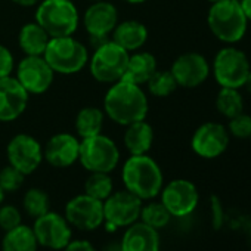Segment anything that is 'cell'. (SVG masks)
<instances>
[{
	"label": "cell",
	"mask_w": 251,
	"mask_h": 251,
	"mask_svg": "<svg viewBox=\"0 0 251 251\" xmlns=\"http://www.w3.org/2000/svg\"><path fill=\"white\" fill-rule=\"evenodd\" d=\"M55 71L43 56H25L17 67V80L30 93H45L53 81Z\"/></svg>",
	"instance_id": "obj_13"
},
{
	"label": "cell",
	"mask_w": 251,
	"mask_h": 251,
	"mask_svg": "<svg viewBox=\"0 0 251 251\" xmlns=\"http://www.w3.org/2000/svg\"><path fill=\"white\" fill-rule=\"evenodd\" d=\"M21 213L14 205H0V229L5 232L21 225Z\"/></svg>",
	"instance_id": "obj_34"
},
{
	"label": "cell",
	"mask_w": 251,
	"mask_h": 251,
	"mask_svg": "<svg viewBox=\"0 0 251 251\" xmlns=\"http://www.w3.org/2000/svg\"><path fill=\"white\" fill-rule=\"evenodd\" d=\"M103 112L99 108L87 106L78 111L75 117V130L81 139L96 136L102 132Z\"/></svg>",
	"instance_id": "obj_26"
},
{
	"label": "cell",
	"mask_w": 251,
	"mask_h": 251,
	"mask_svg": "<svg viewBox=\"0 0 251 251\" xmlns=\"http://www.w3.org/2000/svg\"><path fill=\"white\" fill-rule=\"evenodd\" d=\"M5 191L2 189V186H0V205H2V202H3V200H5Z\"/></svg>",
	"instance_id": "obj_43"
},
{
	"label": "cell",
	"mask_w": 251,
	"mask_h": 251,
	"mask_svg": "<svg viewBox=\"0 0 251 251\" xmlns=\"http://www.w3.org/2000/svg\"><path fill=\"white\" fill-rule=\"evenodd\" d=\"M141 222H144L145 225L154 227V229H161L164 226L169 225L170 219H172V214L169 213V210L164 207V204L160 201V202H150L147 205H142V210H141Z\"/></svg>",
	"instance_id": "obj_29"
},
{
	"label": "cell",
	"mask_w": 251,
	"mask_h": 251,
	"mask_svg": "<svg viewBox=\"0 0 251 251\" xmlns=\"http://www.w3.org/2000/svg\"><path fill=\"white\" fill-rule=\"evenodd\" d=\"M220 202L217 201V198H213V222L214 226L219 227L222 225V210H220Z\"/></svg>",
	"instance_id": "obj_37"
},
{
	"label": "cell",
	"mask_w": 251,
	"mask_h": 251,
	"mask_svg": "<svg viewBox=\"0 0 251 251\" xmlns=\"http://www.w3.org/2000/svg\"><path fill=\"white\" fill-rule=\"evenodd\" d=\"M142 200L127 189L111 194L103 201V222L108 230L127 227L139 220Z\"/></svg>",
	"instance_id": "obj_9"
},
{
	"label": "cell",
	"mask_w": 251,
	"mask_h": 251,
	"mask_svg": "<svg viewBox=\"0 0 251 251\" xmlns=\"http://www.w3.org/2000/svg\"><path fill=\"white\" fill-rule=\"evenodd\" d=\"M78 161L90 173H109L120 161V151L112 139L99 133L80 142Z\"/></svg>",
	"instance_id": "obj_7"
},
{
	"label": "cell",
	"mask_w": 251,
	"mask_h": 251,
	"mask_svg": "<svg viewBox=\"0 0 251 251\" xmlns=\"http://www.w3.org/2000/svg\"><path fill=\"white\" fill-rule=\"evenodd\" d=\"M33 232L39 245L49 250H64L73 238L71 225L65 216L53 211L37 217L33 225Z\"/></svg>",
	"instance_id": "obj_10"
},
{
	"label": "cell",
	"mask_w": 251,
	"mask_h": 251,
	"mask_svg": "<svg viewBox=\"0 0 251 251\" xmlns=\"http://www.w3.org/2000/svg\"><path fill=\"white\" fill-rule=\"evenodd\" d=\"M92 2H98V0H92Z\"/></svg>",
	"instance_id": "obj_45"
},
{
	"label": "cell",
	"mask_w": 251,
	"mask_h": 251,
	"mask_svg": "<svg viewBox=\"0 0 251 251\" xmlns=\"http://www.w3.org/2000/svg\"><path fill=\"white\" fill-rule=\"evenodd\" d=\"M50 36L37 23L25 24L18 36V45L27 56H43Z\"/></svg>",
	"instance_id": "obj_24"
},
{
	"label": "cell",
	"mask_w": 251,
	"mask_h": 251,
	"mask_svg": "<svg viewBox=\"0 0 251 251\" xmlns=\"http://www.w3.org/2000/svg\"><path fill=\"white\" fill-rule=\"evenodd\" d=\"M239 5H241V9L245 15L247 21H251V0H241Z\"/></svg>",
	"instance_id": "obj_38"
},
{
	"label": "cell",
	"mask_w": 251,
	"mask_h": 251,
	"mask_svg": "<svg viewBox=\"0 0 251 251\" xmlns=\"http://www.w3.org/2000/svg\"><path fill=\"white\" fill-rule=\"evenodd\" d=\"M43 58L55 73L65 75L81 71L89 62L87 49L81 42L71 36L50 37Z\"/></svg>",
	"instance_id": "obj_4"
},
{
	"label": "cell",
	"mask_w": 251,
	"mask_h": 251,
	"mask_svg": "<svg viewBox=\"0 0 251 251\" xmlns=\"http://www.w3.org/2000/svg\"><path fill=\"white\" fill-rule=\"evenodd\" d=\"M155 71H157L155 56L151 55L150 52H136L129 56V62L121 80L142 86L151 78V75Z\"/></svg>",
	"instance_id": "obj_22"
},
{
	"label": "cell",
	"mask_w": 251,
	"mask_h": 251,
	"mask_svg": "<svg viewBox=\"0 0 251 251\" xmlns=\"http://www.w3.org/2000/svg\"><path fill=\"white\" fill-rule=\"evenodd\" d=\"M28 103V92L15 77L0 78V121L9 123L23 115Z\"/></svg>",
	"instance_id": "obj_18"
},
{
	"label": "cell",
	"mask_w": 251,
	"mask_h": 251,
	"mask_svg": "<svg viewBox=\"0 0 251 251\" xmlns=\"http://www.w3.org/2000/svg\"><path fill=\"white\" fill-rule=\"evenodd\" d=\"M207 21L211 33L225 43L239 42L245 36L248 24L238 0H220L211 3Z\"/></svg>",
	"instance_id": "obj_3"
},
{
	"label": "cell",
	"mask_w": 251,
	"mask_h": 251,
	"mask_svg": "<svg viewBox=\"0 0 251 251\" xmlns=\"http://www.w3.org/2000/svg\"><path fill=\"white\" fill-rule=\"evenodd\" d=\"M24 210L28 213V216L37 219L43 214H46L50 207V200L49 195L39 188H31L25 192L24 195V201H23Z\"/></svg>",
	"instance_id": "obj_28"
},
{
	"label": "cell",
	"mask_w": 251,
	"mask_h": 251,
	"mask_svg": "<svg viewBox=\"0 0 251 251\" xmlns=\"http://www.w3.org/2000/svg\"><path fill=\"white\" fill-rule=\"evenodd\" d=\"M24 179H25V175L11 164L0 170V186H2L5 192L18 191L23 186Z\"/></svg>",
	"instance_id": "obj_32"
},
{
	"label": "cell",
	"mask_w": 251,
	"mask_h": 251,
	"mask_svg": "<svg viewBox=\"0 0 251 251\" xmlns=\"http://www.w3.org/2000/svg\"><path fill=\"white\" fill-rule=\"evenodd\" d=\"M12 70H14V55L6 46L0 45V78L9 77Z\"/></svg>",
	"instance_id": "obj_35"
},
{
	"label": "cell",
	"mask_w": 251,
	"mask_h": 251,
	"mask_svg": "<svg viewBox=\"0 0 251 251\" xmlns=\"http://www.w3.org/2000/svg\"><path fill=\"white\" fill-rule=\"evenodd\" d=\"M65 219L80 230H95L103 223V201L87 194L77 195L67 202Z\"/></svg>",
	"instance_id": "obj_11"
},
{
	"label": "cell",
	"mask_w": 251,
	"mask_h": 251,
	"mask_svg": "<svg viewBox=\"0 0 251 251\" xmlns=\"http://www.w3.org/2000/svg\"><path fill=\"white\" fill-rule=\"evenodd\" d=\"M208 2H211V3H214V2H220V0H208Z\"/></svg>",
	"instance_id": "obj_44"
},
{
	"label": "cell",
	"mask_w": 251,
	"mask_h": 251,
	"mask_svg": "<svg viewBox=\"0 0 251 251\" xmlns=\"http://www.w3.org/2000/svg\"><path fill=\"white\" fill-rule=\"evenodd\" d=\"M148 39V30L147 27L135 20L123 21L115 25L112 30V42L120 45L123 49H126L129 53L141 49Z\"/></svg>",
	"instance_id": "obj_21"
},
{
	"label": "cell",
	"mask_w": 251,
	"mask_h": 251,
	"mask_svg": "<svg viewBox=\"0 0 251 251\" xmlns=\"http://www.w3.org/2000/svg\"><path fill=\"white\" fill-rule=\"evenodd\" d=\"M250 235H251V230H250Z\"/></svg>",
	"instance_id": "obj_46"
},
{
	"label": "cell",
	"mask_w": 251,
	"mask_h": 251,
	"mask_svg": "<svg viewBox=\"0 0 251 251\" xmlns=\"http://www.w3.org/2000/svg\"><path fill=\"white\" fill-rule=\"evenodd\" d=\"M154 142V130L145 121H136L127 126L124 133V145L132 155L147 154Z\"/></svg>",
	"instance_id": "obj_23"
},
{
	"label": "cell",
	"mask_w": 251,
	"mask_h": 251,
	"mask_svg": "<svg viewBox=\"0 0 251 251\" xmlns=\"http://www.w3.org/2000/svg\"><path fill=\"white\" fill-rule=\"evenodd\" d=\"M245 87H247V90L251 93V71H250V74H248V77H247V80H245V84H244Z\"/></svg>",
	"instance_id": "obj_41"
},
{
	"label": "cell",
	"mask_w": 251,
	"mask_h": 251,
	"mask_svg": "<svg viewBox=\"0 0 251 251\" xmlns=\"http://www.w3.org/2000/svg\"><path fill=\"white\" fill-rule=\"evenodd\" d=\"M64 251H98L93 244H90L86 239H75L70 241V244L64 248Z\"/></svg>",
	"instance_id": "obj_36"
},
{
	"label": "cell",
	"mask_w": 251,
	"mask_h": 251,
	"mask_svg": "<svg viewBox=\"0 0 251 251\" xmlns=\"http://www.w3.org/2000/svg\"><path fill=\"white\" fill-rule=\"evenodd\" d=\"M84 194L105 201L112 194V179L108 173H92L84 183Z\"/></svg>",
	"instance_id": "obj_30"
},
{
	"label": "cell",
	"mask_w": 251,
	"mask_h": 251,
	"mask_svg": "<svg viewBox=\"0 0 251 251\" xmlns=\"http://www.w3.org/2000/svg\"><path fill=\"white\" fill-rule=\"evenodd\" d=\"M78 12L71 0H42L37 6L36 23L50 37L73 36L78 27Z\"/></svg>",
	"instance_id": "obj_5"
},
{
	"label": "cell",
	"mask_w": 251,
	"mask_h": 251,
	"mask_svg": "<svg viewBox=\"0 0 251 251\" xmlns=\"http://www.w3.org/2000/svg\"><path fill=\"white\" fill-rule=\"evenodd\" d=\"M229 132L225 126L219 123H204L195 130L191 147L201 158H217L229 145Z\"/></svg>",
	"instance_id": "obj_16"
},
{
	"label": "cell",
	"mask_w": 251,
	"mask_h": 251,
	"mask_svg": "<svg viewBox=\"0 0 251 251\" xmlns=\"http://www.w3.org/2000/svg\"><path fill=\"white\" fill-rule=\"evenodd\" d=\"M12 2L20 6H34V5H39L42 0H12Z\"/></svg>",
	"instance_id": "obj_39"
},
{
	"label": "cell",
	"mask_w": 251,
	"mask_h": 251,
	"mask_svg": "<svg viewBox=\"0 0 251 251\" xmlns=\"http://www.w3.org/2000/svg\"><path fill=\"white\" fill-rule=\"evenodd\" d=\"M124 2L132 3V5H139V3H144V2H147V0H124Z\"/></svg>",
	"instance_id": "obj_42"
},
{
	"label": "cell",
	"mask_w": 251,
	"mask_h": 251,
	"mask_svg": "<svg viewBox=\"0 0 251 251\" xmlns=\"http://www.w3.org/2000/svg\"><path fill=\"white\" fill-rule=\"evenodd\" d=\"M147 84H148L150 92L158 98L172 95L177 87V83H176L172 71H155L151 75V78L147 81Z\"/></svg>",
	"instance_id": "obj_31"
},
{
	"label": "cell",
	"mask_w": 251,
	"mask_h": 251,
	"mask_svg": "<svg viewBox=\"0 0 251 251\" xmlns=\"http://www.w3.org/2000/svg\"><path fill=\"white\" fill-rule=\"evenodd\" d=\"M9 164L18 169L21 173L31 175L39 169L43 160L42 145L30 135H17L11 139L6 148Z\"/></svg>",
	"instance_id": "obj_15"
},
{
	"label": "cell",
	"mask_w": 251,
	"mask_h": 251,
	"mask_svg": "<svg viewBox=\"0 0 251 251\" xmlns=\"http://www.w3.org/2000/svg\"><path fill=\"white\" fill-rule=\"evenodd\" d=\"M172 74L180 87L194 89L202 84L208 74L210 65L207 59L197 52H188L180 55L172 65Z\"/></svg>",
	"instance_id": "obj_17"
},
{
	"label": "cell",
	"mask_w": 251,
	"mask_h": 251,
	"mask_svg": "<svg viewBox=\"0 0 251 251\" xmlns=\"http://www.w3.org/2000/svg\"><path fill=\"white\" fill-rule=\"evenodd\" d=\"M197 186L186 179H175L161 189V202L172 217H185L198 205Z\"/></svg>",
	"instance_id": "obj_12"
},
{
	"label": "cell",
	"mask_w": 251,
	"mask_h": 251,
	"mask_svg": "<svg viewBox=\"0 0 251 251\" xmlns=\"http://www.w3.org/2000/svg\"><path fill=\"white\" fill-rule=\"evenodd\" d=\"M123 183L129 192L144 200L155 198L163 189V172L155 160L144 155H132L123 166Z\"/></svg>",
	"instance_id": "obj_2"
},
{
	"label": "cell",
	"mask_w": 251,
	"mask_h": 251,
	"mask_svg": "<svg viewBox=\"0 0 251 251\" xmlns=\"http://www.w3.org/2000/svg\"><path fill=\"white\" fill-rule=\"evenodd\" d=\"M117 24V9L112 3L105 2V0L93 2L84 14V28L96 48L106 42V36L112 33Z\"/></svg>",
	"instance_id": "obj_14"
},
{
	"label": "cell",
	"mask_w": 251,
	"mask_h": 251,
	"mask_svg": "<svg viewBox=\"0 0 251 251\" xmlns=\"http://www.w3.org/2000/svg\"><path fill=\"white\" fill-rule=\"evenodd\" d=\"M251 71L247 55L236 48H223L217 52L213 62V73L216 81L222 87L239 89Z\"/></svg>",
	"instance_id": "obj_8"
},
{
	"label": "cell",
	"mask_w": 251,
	"mask_h": 251,
	"mask_svg": "<svg viewBox=\"0 0 251 251\" xmlns=\"http://www.w3.org/2000/svg\"><path fill=\"white\" fill-rule=\"evenodd\" d=\"M216 108L226 118H232L244 112V99L238 89L222 87L216 98Z\"/></svg>",
	"instance_id": "obj_27"
},
{
	"label": "cell",
	"mask_w": 251,
	"mask_h": 251,
	"mask_svg": "<svg viewBox=\"0 0 251 251\" xmlns=\"http://www.w3.org/2000/svg\"><path fill=\"white\" fill-rule=\"evenodd\" d=\"M105 251H123L121 250V245H120V242H112Z\"/></svg>",
	"instance_id": "obj_40"
},
{
	"label": "cell",
	"mask_w": 251,
	"mask_h": 251,
	"mask_svg": "<svg viewBox=\"0 0 251 251\" xmlns=\"http://www.w3.org/2000/svg\"><path fill=\"white\" fill-rule=\"evenodd\" d=\"M80 154V141L70 133H58L53 135L45 150L43 158L53 167L65 169L73 166L78 160Z\"/></svg>",
	"instance_id": "obj_19"
},
{
	"label": "cell",
	"mask_w": 251,
	"mask_h": 251,
	"mask_svg": "<svg viewBox=\"0 0 251 251\" xmlns=\"http://www.w3.org/2000/svg\"><path fill=\"white\" fill-rule=\"evenodd\" d=\"M120 245L123 251H160V235L144 222H135L127 226Z\"/></svg>",
	"instance_id": "obj_20"
},
{
	"label": "cell",
	"mask_w": 251,
	"mask_h": 251,
	"mask_svg": "<svg viewBox=\"0 0 251 251\" xmlns=\"http://www.w3.org/2000/svg\"><path fill=\"white\" fill-rule=\"evenodd\" d=\"M37 239L33 227L20 225L8 230L2 241V251H37Z\"/></svg>",
	"instance_id": "obj_25"
},
{
	"label": "cell",
	"mask_w": 251,
	"mask_h": 251,
	"mask_svg": "<svg viewBox=\"0 0 251 251\" xmlns=\"http://www.w3.org/2000/svg\"><path fill=\"white\" fill-rule=\"evenodd\" d=\"M103 108L114 123L129 126L145 120L148 114V98L141 86L120 80L106 92Z\"/></svg>",
	"instance_id": "obj_1"
},
{
	"label": "cell",
	"mask_w": 251,
	"mask_h": 251,
	"mask_svg": "<svg viewBox=\"0 0 251 251\" xmlns=\"http://www.w3.org/2000/svg\"><path fill=\"white\" fill-rule=\"evenodd\" d=\"M250 139H251V136H250Z\"/></svg>",
	"instance_id": "obj_47"
},
{
	"label": "cell",
	"mask_w": 251,
	"mask_h": 251,
	"mask_svg": "<svg viewBox=\"0 0 251 251\" xmlns=\"http://www.w3.org/2000/svg\"><path fill=\"white\" fill-rule=\"evenodd\" d=\"M227 132L229 135L239 138V139H247L251 136V115L248 114H238L232 118H229L227 124Z\"/></svg>",
	"instance_id": "obj_33"
},
{
	"label": "cell",
	"mask_w": 251,
	"mask_h": 251,
	"mask_svg": "<svg viewBox=\"0 0 251 251\" xmlns=\"http://www.w3.org/2000/svg\"><path fill=\"white\" fill-rule=\"evenodd\" d=\"M130 53L112 40H106L96 48L89 59L90 74L100 83H117L123 78Z\"/></svg>",
	"instance_id": "obj_6"
}]
</instances>
